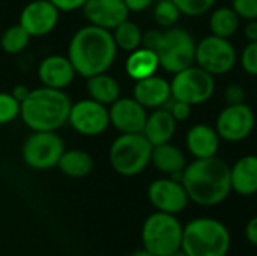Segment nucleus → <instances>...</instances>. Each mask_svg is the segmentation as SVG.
<instances>
[{"instance_id":"obj_1","label":"nucleus","mask_w":257,"mask_h":256,"mask_svg":"<svg viewBox=\"0 0 257 256\" xmlns=\"http://www.w3.org/2000/svg\"><path fill=\"white\" fill-rule=\"evenodd\" d=\"M181 183L190 202L212 208L221 205L232 193L230 166L218 155L194 158L185 166Z\"/></svg>"},{"instance_id":"obj_2","label":"nucleus","mask_w":257,"mask_h":256,"mask_svg":"<svg viewBox=\"0 0 257 256\" xmlns=\"http://www.w3.org/2000/svg\"><path fill=\"white\" fill-rule=\"evenodd\" d=\"M117 54V47L111 30L98 26L78 29L68 45V59L77 75L84 78L107 72Z\"/></svg>"},{"instance_id":"obj_3","label":"nucleus","mask_w":257,"mask_h":256,"mask_svg":"<svg viewBox=\"0 0 257 256\" xmlns=\"http://www.w3.org/2000/svg\"><path fill=\"white\" fill-rule=\"evenodd\" d=\"M72 101L62 89L41 86L20 103V116L32 131H56L68 122Z\"/></svg>"},{"instance_id":"obj_4","label":"nucleus","mask_w":257,"mask_h":256,"mask_svg":"<svg viewBox=\"0 0 257 256\" xmlns=\"http://www.w3.org/2000/svg\"><path fill=\"white\" fill-rule=\"evenodd\" d=\"M232 234L227 225L214 217H196L184 225L181 250L187 256H227Z\"/></svg>"},{"instance_id":"obj_5","label":"nucleus","mask_w":257,"mask_h":256,"mask_svg":"<svg viewBox=\"0 0 257 256\" xmlns=\"http://www.w3.org/2000/svg\"><path fill=\"white\" fill-rule=\"evenodd\" d=\"M184 223L175 214L155 211L149 214L140 231L142 246L154 256H172L181 250Z\"/></svg>"},{"instance_id":"obj_6","label":"nucleus","mask_w":257,"mask_h":256,"mask_svg":"<svg viewBox=\"0 0 257 256\" xmlns=\"http://www.w3.org/2000/svg\"><path fill=\"white\" fill-rule=\"evenodd\" d=\"M152 145L142 133L120 134L110 145L108 161L122 177H137L151 164Z\"/></svg>"},{"instance_id":"obj_7","label":"nucleus","mask_w":257,"mask_h":256,"mask_svg":"<svg viewBox=\"0 0 257 256\" xmlns=\"http://www.w3.org/2000/svg\"><path fill=\"white\" fill-rule=\"evenodd\" d=\"M196 41L190 32L182 27H169L163 32L161 41L155 50L160 68L176 74L196 63Z\"/></svg>"},{"instance_id":"obj_8","label":"nucleus","mask_w":257,"mask_h":256,"mask_svg":"<svg viewBox=\"0 0 257 256\" xmlns=\"http://www.w3.org/2000/svg\"><path fill=\"white\" fill-rule=\"evenodd\" d=\"M172 98L187 104L200 106L209 101L215 92V78L196 63L173 74L170 81Z\"/></svg>"},{"instance_id":"obj_9","label":"nucleus","mask_w":257,"mask_h":256,"mask_svg":"<svg viewBox=\"0 0 257 256\" xmlns=\"http://www.w3.org/2000/svg\"><path fill=\"white\" fill-rule=\"evenodd\" d=\"M65 151L63 139L56 131H33L23 143V161L35 170H47L57 166Z\"/></svg>"},{"instance_id":"obj_10","label":"nucleus","mask_w":257,"mask_h":256,"mask_svg":"<svg viewBox=\"0 0 257 256\" xmlns=\"http://www.w3.org/2000/svg\"><path fill=\"white\" fill-rule=\"evenodd\" d=\"M236 59V50L227 38L208 35L196 45V65L214 77L232 71Z\"/></svg>"},{"instance_id":"obj_11","label":"nucleus","mask_w":257,"mask_h":256,"mask_svg":"<svg viewBox=\"0 0 257 256\" xmlns=\"http://www.w3.org/2000/svg\"><path fill=\"white\" fill-rule=\"evenodd\" d=\"M256 116L253 109L245 104H227L217 116L215 130L221 140L236 143L245 140L254 130Z\"/></svg>"},{"instance_id":"obj_12","label":"nucleus","mask_w":257,"mask_h":256,"mask_svg":"<svg viewBox=\"0 0 257 256\" xmlns=\"http://www.w3.org/2000/svg\"><path fill=\"white\" fill-rule=\"evenodd\" d=\"M68 124L81 136H99L110 125L108 109L107 106L92 98L80 100L77 103H72Z\"/></svg>"},{"instance_id":"obj_13","label":"nucleus","mask_w":257,"mask_h":256,"mask_svg":"<svg viewBox=\"0 0 257 256\" xmlns=\"http://www.w3.org/2000/svg\"><path fill=\"white\" fill-rule=\"evenodd\" d=\"M148 199L155 211L167 213V214H181L190 204L188 195L181 181L163 177L154 180L148 186Z\"/></svg>"},{"instance_id":"obj_14","label":"nucleus","mask_w":257,"mask_h":256,"mask_svg":"<svg viewBox=\"0 0 257 256\" xmlns=\"http://www.w3.org/2000/svg\"><path fill=\"white\" fill-rule=\"evenodd\" d=\"M59 15L60 11L50 0H32L23 8L18 24L32 38L45 36L56 29Z\"/></svg>"},{"instance_id":"obj_15","label":"nucleus","mask_w":257,"mask_h":256,"mask_svg":"<svg viewBox=\"0 0 257 256\" xmlns=\"http://www.w3.org/2000/svg\"><path fill=\"white\" fill-rule=\"evenodd\" d=\"M108 116L110 124L120 134L142 133L148 118V109L133 97H119L113 104H110Z\"/></svg>"},{"instance_id":"obj_16","label":"nucleus","mask_w":257,"mask_h":256,"mask_svg":"<svg viewBox=\"0 0 257 256\" xmlns=\"http://www.w3.org/2000/svg\"><path fill=\"white\" fill-rule=\"evenodd\" d=\"M81 9L89 24L107 30L116 29L130 15L123 0H87Z\"/></svg>"},{"instance_id":"obj_17","label":"nucleus","mask_w":257,"mask_h":256,"mask_svg":"<svg viewBox=\"0 0 257 256\" xmlns=\"http://www.w3.org/2000/svg\"><path fill=\"white\" fill-rule=\"evenodd\" d=\"M77 75L68 56L51 54L41 60L38 66V77L42 86L53 89H66Z\"/></svg>"},{"instance_id":"obj_18","label":"nucleus","mask_w":257,"mask_h":256,"mask_svg":"<svg viewBox=\"0 0 257 256\" xmlns=\"http://www.w3.org/2000/svg\"><path fill=\"white\" fill-rule=\"evenodd\" d=\"M133 98H136L145 109H160L172 98L170 81L157 74L137 80L133 89Z\"/></svg>"},{"instance_id":"obj_19","label":"nucleus","mask_w":257,"mask_h":256,"mask_svg":"<svg viewBox=\"0 0 257 256\" xmlns=\"http://www.w3.org/2000/svg\"><path fill=\"white\" fill-rule=\"evenodd\" d=\"M232 192L242 198L257 195V155L247 154L230 166Z\"/></svg>"},{"instance_id":"obj_20","label":"nucleus","mask_w":257,"mask_h":256,"mask_svg":"<svg viewBox=\"0 0 257 256\" xmlns=\"http://www.w3.org/2000/svg\"><path fill=\"white\" fill-rule=\"evenodd\" d=\"M220 142L221 139L217 130L206 124L193 125L185 136L187 149L194 158L215 157L220 149Z\"/></svg>"},{"instance_id":"obj_21","label":"nucleus","mask_w":257,"mask_h":256,"mask_svg":"<svg viewBox=\"0 0 257 256\" xmlns=\"http://www.w3.org/2000/svg\"><path fill=\"white\" fill-rule=\"evenodd\" d=\"M151 164L163 175L181 181L182 172L188 163L182 149L167 142V143L152 146Z\"/></svg>"},{"instance_id":"obj_22","label":"nucleus","mask_w":257,"mask_h":256,"mask_svg":"<svg viewBox=\"0 0 257 256\" xmlns=\"http://www.w3.org/2000/svg\"><path fill=\"white\" fill-rule=\"evenodd\" d=\"M176 124L178 122L167 109H154L152 113H148L142 134L149 140L152 146L167 143L175 136Z\"/></svg>"},{"instance_id":"obj_23","label":"nucleus","mask_w":257,"mask_h":256,"mask_svg":"<svg viewBox=\"0 0 257 256\" xmlns=\"http://www.w3.org/2000/svg\"><path fill=\"white\" fill-rule=\"evenodd\" d=\"M158 68H160V60L157 53L143 45L133 50L125 63V71L128 77H131L136 81L157 74Z\"/></svg>"},{"instance_id":"obj_24","label":"nucleus","mask_w":257,"mask_h":256,"mask_svg":"<svg viewBox=\"0 0 257 256\" xmlns=\"http://www.w3.org/2000/svg\"><path fill=\"white\" fill-rule=\"evenodd\" d=\"M86 89L89 94V98L104 104L110 106L120 97V86L114 77H111L107 72H101L92 77L86 78Z\"/></svg>"},{"instance_id":"obj_25","label":"nucleus","mask_w":257,"mask_h":256,"mask_svg":"<svg viewBox=\"0 0 257 256\" xmlns=\"http://www.w3.org/2000/svg\"><path fill=\"white\" fill-rule=\"evenodd\" d=\"M57 167L69 178H84L93 170V158L83 149H65L57 161Z\"/></svg>"},{"instance_id":"obj_26","label":"nucleus","mask_w":257,"mask_h":256,"mask_svg":"<svg viewBox=\"0 0 257 256\" xmlns=\"http://www.w3.org/2000/svg\"><path fill=\"white\" fill-rule=\"evenodd\" d=\"M241 18L236 15L233 8L223 6L215 9L209 17V30L211 35L220 36V38H230L236 33L239 29Z\"/></svg>"},{"instance_id":"obj_27","label":"nucleus","mask_w":257,"mask_h":256,"mask_svg":"<svg viewBox=\"0 0 257 256\" xmlns=\"http://www.w3.org/2000/svg\"><path fill=\"white\" fill-rule=\"evenodd\" d=\"M111 33H113L116 47L126 53H131L133 50L142 47L143 32L139 27V24L131 20L122 21L116 29L111 30Z\"/></svg>"},{"instance_id":"obj_28","label":"nucleus","mask_w":257,"mask_h":256,"mask_svg":"<svg viewBox=\"0 0 257 256\" xmlns=\"http://www.w3.org/2000/svg\"><path fill=\"white\" fill-rule=\"evenodd\" d=\"M30 35L20 26H9L0 36V47L6 54H18L21 53L30 42Z\"/></svg>"},{"instance_id":"obj_29","label":"nucleus","mask_w":257,"mask_h":256,"mask_svg":"<svg viewBox=\"0 0 257 256\" xmlns=\"http://www.w3.org/2000/svg\"><path fill=\"white\" fill-rule=\"evenodd\" d=\"M181 15L182 14L173 0H158V3L154 8V20L158 26L164 29L173 27L179 21Z\"/></svg>"},{"instance_id":"obj_30","label":"nucleus","mask_w":257,"mask_h":256,"mask_svg":"<svg viewBox=\"0 0 257 256\" xmlns=\"http://www.w3.org/2000/svg\"><path fill=\"white\" fill-rule=\"evenodd\" d=\"M20 116V101L11 92H0V125Z\"/></svg>"},{"instance_id":"obj_31","label":"nucleus","mask_w":257,"mask_h":256,"mask_svg":"<svg viewBox=\"0 0 257 256\" xmlns=\"http://www.w3.org/2000/svg\"><path fill=\"white\" fill-rule=\"evenodd\" d=\"M182 15L200 17L211 11L217 0H173Z\"/></svg>"},{"instance_id":"obj_32","label":"nucleus","mask_w":257,"mask_h":256,"mask_svg":"<svg viewBox=\"0 0 257 256\" xmlns=\"http://www.w3.org/2000/svg\"><path fill=\"white\" fill-rule=\"evenodd\" d=\"M239 62L248 75L257 77V41H251L244 47Z\"/></svg>"},{"instance_id":"obj_33","label":"nucleus","mask_w":257,"mask_h":256,"mask_svg":"<svg viewBox=\"0 0 257 256\" xmlns=\"http://www.w3.org/2000/svg\"><path fill=\"white\" fill-rule=\"evenodd\" d=\"M232 8L241 20H257V0H232Z\"/></svg>"},{"instance_id":"obj_34","label":"nucleus","mask_w":257,"mask_h":256,"mask_svg":"<svg viewBox=\"0 0 257 256\" xmlns=\"http://www.w3.org/2000/svg\"><path fill=\"white\" fill-rule=\"evenodd\" d=\"M167 110L172 113V116L175 118L176 122H184L191 116V106L184 101L175 100V98H170V104H169Z\"/></svg>"},{"instance_id":"obj_35","label":"nucleus","mask_w":257,"mask_h":256,"mask_svg":"<svg viewBox=\"0 0 257 256\" xmlns=\"http://www.w3.org/2000/svg\"><path fill=\"white\" fill-rule=\"evenodd\" d=\"M245 97H247V92H245L244 86L239 83H230V84H227V88L224 91V98H226L227 104L245 103Z\"/></svg>"},{"instance_id":"obj_36","label":"nucleus","mask_w":257,"mask_h":256,"mask_svg":"<svg viewBox=\"0 0 257 256\" xmlns=\"http://www.w3.org/2000/svg\"><path fill=\"white\" fill-rule=\"evenodd\" d=\"M60 12H71L75 9H81L87 0H50Z\"/></svg>"},{"instance_id":"obj_37","label":"nucleus","mask_w":257,"mask_h":256,"mask_svg":"<svg viewBox=\"0 0 257 256\" xmlns=\"http://www.w3.org/2000/svg\"><path fill=\"white\" fill-rule=\"evenodd\" d=\"M244 237L247 240L248 244H251L253 247H257V214L253 216L244 228Z\"/></svg>"},{"instance_id":"obj_38","label":"nucleus","mask_w":257,"mask_h":256,"mask_svg":"<svg viewBox=\"0 0 257 256\" xmlns=\"http://www.w3.org/2000/svg\"><path fill=\"white\" fill-rule=\"evenodd\" d=\"M123 2L130 9V12H142L154 3V0H123Z\"/></svg>"},{"instance_id":"obj_39","label":"nucleus","mask_w":257,"mask_h":256,"mask_svg":"<svg viewBox=\"0 0 257 256\" xmlns=\"http://www.w3.org/2000/svg\"><path fill=\"white\" fill-rule=\"evenodd\" d=\"M244 35L248 39V42L257 41V20L247 21L245 27H244Z\"/></svg>"},{"instance_id":"obj_40","label":"nucleus","mask_w":257,"mask_h":256,"mask_svg":"<svg viewBox=\"0 0 257 256\" xmlns=\"http://www.w3.org/2000/svg\"><path fill=\"white\" fill-rule=\"evenodd\" d=\"M11 94H12V95H14V97H15V98L20 101V103H21V101H23V100L27 97V94H29V89H26L23 84H17V86L12 89V92H11Z\"/></svg>"},{"instance_id":"obj_41","label":"nucleus","mask_w":257,"mask_h":256,"mask_svg":"<svg viewBox=\"0 0 257 256\" xmlns=\"http://www.w3.org/2000/svg\"><path fill=\"white\" fill-rule=\"evenodd\" d=\"M130 256H154V255H152V253H149L146 249H143V247H142V249H139V250H134V252H133Z\"/></svg>"},{"instance_id":"obj_42","label":"nucleus","mask_w":257,"mask_h":256,"mask_svg":"<svg viewBox=\"0 0 257 256\" xmlns=\"http://www.w3.org/2000/svg\"><path fill=\"white\" fill-rule=\"evenodd\" d=\"M172 256H187V255H185V253H184L182 250H179V252H176L175 255H172Z\"/></svg>"},{"instance_id":"obj_43","label":"nucleus","mask_w":257,"mask_h":256,"mask_svg":"<svg viewBox=\"0 0 257 256\" xmlns=\"http://www.w3.org/2000/svg\"><path fill=\"white\" fill-rule=\"evenodd\" d=\"M256 256H257V255H256Z\"/></svg>"}]
</instances>
